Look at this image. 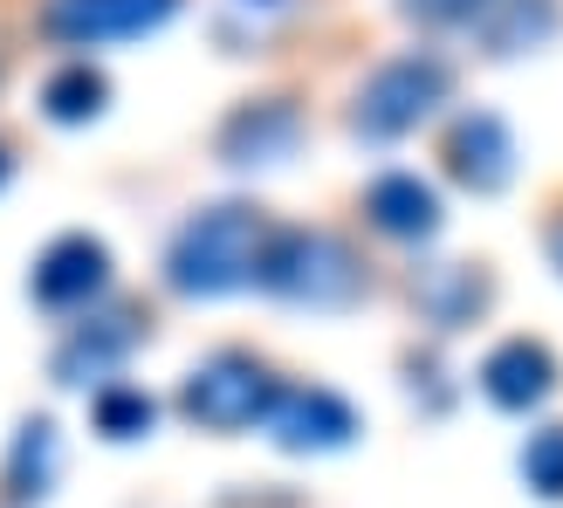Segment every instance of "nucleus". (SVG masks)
I'll return each mask as SVG.
<instances>
[{
    "mask_svg": "<svg viewBox=\"0 0 563 508\" xmlns=\"http://www.w3.org/2000/svg\"><path fill=\"white\" fill-rule=\"evenodd\" d=\"M173 14H179V0H42V27L69 48L152 35V27H165Z\"/></svg>",
    "mask_w": 563,
    "mask_h": 508,
    "instance_id": "423d86ee",
    "label": "nucleus"
},
{
    "mask_svg": "<svg viewBox=\"0 0 563 508\" xmlns=\"http://www.w3.org/2000/svg\"><path fill=\"white\" fill-rule=\"evenodd\" d=\"M27 289H35L42 309H82V302H97L110 289V247L97 234H55L42 254H35V275H27Z\"/></svg>",
    "mask_w": 563,
    "mask_h": 508,
    "instance_id": "0eeeda50",
    "label": "nucleus"
},
{
    "mask_svg": "<svg viewBox=\"0 0 563 508\" xmlns=\"http://www.w3.org/2000/svg\"><path fill=\"white\" fill-rule=\"evenodd\" d=\"M275 391H282V378L268 372L255 351H213V357H200L186 372L179 412L200 433H247V427H262V419H268Z\"/></svg>",
    "mask_w": 563,
    "mask_h": 508,
    "instance_id": "20e7f679",
    "label": "nucleus"
},
{
    "mask_svg": "<svg viewBox=\"0 0 563 508\" xmlns=\"http://www.w3.org/2000/svg\"><path fill=\"white\" fill-rule=\"evenodd\" d=\"M440 158L467 192H501L516 179V137H509V124H501L495 110H461V118L446 124Z\"/></svg>",
    "mask_w": 563,
    "mask_h": 508,
    "instance_id": "1a4fd4ad",
    "label": "nucleus"
},
{
    "mask_svg": "<svg viewBox=\"0 0 563 508\" xmlns=\"http://www.w3.org/2000/svg\"><path fill=\"white\" fill-rule=\"evenodd\" d=\"M262 433L282 454H336V446L357 440V406L336 399L330 385H282L268 419H262Z\"/></svg>",
    "mask_w": 563,
    "mask_h": 508,
    "instance_id": "39448f33",
    "label": "nucleus"
},
{
    "mask_svg": "<svg viewBox=\"0 0 563 508\" xmlns=\"http://www.w3.org/2000/svg\"><path fill=\"white\" fill-rule=\"evenodd\" d=\"M255 289H268L282 302H302V309H351L364 296V262L330 228H275L262 247Z\"/></svg>",
    "mask_w": 563,
    "mask_h": 508,
    "instance_id": "f03ea898",
    "label": "nucleus"
},
{
    "mask_svg": "<svg viewBox=\"0 0 563 508\" xmlns=\"http://www.w3.org/2000/svg\"><path fill=\"white\" fill-rule=\"evenodd\" d=\"M8 179H14V152H8V145H0V186H8Z\"/></svg>",
    "mask_w": 563,
    "mask_h": 508,
    "instance_id": "412c9836",
    "label": "nucleus"
},
{
    "mask_svg": "<svg viewBox=\"0 0 563 508\" xmlns=\"http://www.w3.org/2000/svg\"><path fill=\"white\" fill-rule=\"evenodd\" d=\"M55 467H63V440H55V419H21V433L0 461V508H35L55 488Z\"/></svg>",
    "mask_w": 563,
    "mask_h": 508,
    "instance_id": "4468645a",
    "label": "nucleus"
},
{
    "mask_svg": "<svg viewBox=\"0 0 563 508\" xmlns=\"http://www.w3.org/2000/svg\"><path fill=\"white\" fill-rule=\"evenodd\" d=\"M543 241H550V262H556V268H563V213H556V220H550V234H543Z\"/></svg>",
    "mask_w": 563,
    "mask_h": 508,
    "instance_id": "aec40b11",
    "label": "nucleus"
},
{
    "mask_svg": "<svg viewBox=\"0 0 563 508\" xmlns=\"http://www.w3.org/2000/svg\"><path fill=\"white\" fill-rule=\"evenodd\" d=\"M364 220H372L385 241H433L446 213H440V192L419 173H378L364 186Z\"/></svg>",
    "mask_w": 563,
    "mask_h": 508,
    "instance_id": "ddd939ff",
    "label": "nucleus"
},
{
    "mask_svg": "<svg viewBox=\"0 0 563 508\" xmlns=\"http://www.w3.org/2000/svg\"><path fill=\"white\" fill-rule=\"evenodd\" d=\"M495 0H399L406 21H427V27H461V21H482Z\"/></svg>",
    "mask_w": 563,
    "mask_h": 508,
    "instance_id": "6ab92c4d",
    "label": "nucleus"
},
{
    "mask_svg": "<svg viewBox=\"0 0 563 508\" xmlns=\"http://www.w3.org/2000/svg\"><path fill=\"white\" fill-rule=\"evenodd\" d=\"M446 97H454V63L433 55V48H406V55H391V63H378L372 76L357 82L351 131L391 145V137H406V131H419L427 118H440Z\"/></svg>",
    "mask_w": 563,
    "mask_h": 508,
    "instance_id": "7ed1b4c3",
    "label": "nucleus"
},
{
    "mask_svg": "<svg viewBox=\"0 0 563 508\" xmlns=\"http://www.w3.org/2000/svg\"><path fill=\"white\" fill-rule=\"evenodd\" d=\"M103 103H110V76L97 63H63L42 82V118L48 124H90V118H103Z\"/></svg>",
    "mask_w": 563,
    "mask_h": 508,
    "instance_id": "dca6fc26",
    "label": "nucleus"
},
{
    "mask_svg": "<svg viewBox=\"0 0 563 508\" xmlns=\"http://www.w3.org/2000/svg\"><path fill=\"white\" fill-rule=\"evenodd\" d=\"M268 213L247 207V200H220V207H200L186 220V228L173 234V247H165V281H173V296H234L255 281L262 268V247H268Z\"/></svg>",
    "mask_w": 563,
    "mask_h": 508,
    "instance_id": "f257e3e1",
    "label": "nucleus"
},
{
    "mask_svg": "<svg viewBox=\"0 0 563 508\" xmlns=\"http://www.w3.org/2000/svg\"><path fill=\"white\" fill-rule=\"evenodd\" d=\"M556 21H563L556 0H495L482 14V42L488 55H522V48H543L556 35Z\"/></svg>",
    "mask_w": 563,
    "mask_h": 508,
    "instance_id": "2eb2a0df",
    "label": "nucleus"
},
{
    "mask_svg": "<svg viewBox=\"0 0 563 508\" xmlns=\"http://www.w3.org/2000/svg\"><path fill=\"white\" fill-rule=\"evenodd\" d=\"M302 145V110L289 97H255L241 103L228 124H220V158L241 165V173H268V165H289Z\"/></svg>",
    "mask_w": 563,
    "mask_h": 508,
    "instance_id": "6e6552de",
    "label": "nucleus"
},
{
    "mask_svg": "<svg viewBox=\"0 0 563 508\" xmlns=\"http://www.w3.org/2000/svg\"><path fill=\"white\" fill-rule=\"evenodd\" d=\"M152 419H158V399L137 391V385H97L90 391V427L103 440H145Z\"/></svg>",
    "mask_w": 563,
    "mask_h": 508,
    "instance_id": "f3484780",
    "label": "nucleus"
},
{
    "mask_svg": "<svg viewBox=\"0 0 563 508\" xmlns=\"http://www.w3.org/2000/svg\"><path fill=\"white\" fill-rule=\"evenodd\" d=\"M145 336V323H137V309H118V317H90L76 323L63 344H55V385H90V378H110L118 364L131 357V344Z\"/></svg>",
    "mask_w": 563,
    "mask_h": 508,
    "instance_id": "9b49d317",
    "label": "nucleus"
},
{
    "mask_svg": "<svg viewBox=\"0 0 563 508\" xmlns=\"http://www.w3.org/2000/svg\"><path fill=\"white\" fill-rule=\"evenodd\" d=\"M488 302H495V281L482 262H433L412 275V309L433 330H467Z\"/></svg>",
    "mask_w": 563,
    "mask_h": 508,
    "instance_id": "f8f14e48",
    "label": "nucleus"
},
{
    "mask_svg": "<svg viewBox=\"0 0 563 508\" xmlns=\"http://www.w3.org/2000/svg\"><path fill=\"white\" fill-rule=\"evenodd\" d=\"M522 482H529V495L563 501V427H537L522 440Z\"/></svg>",
    "mask_w": 563,
    "mask_h": 508,
    "instance_id": "a211bd4d",
    "label": "nucleus"
},
{
    "mask_svg": "<svg viewBox=\"0 0 563 508\" xmlns=\"http://www.w3.org/2000/svg\"><path fill=\"white\" fill-rule=\"evenodd\" d=\"M556 391V351L543 336H501L482 357V399L501 412H537Z\"/></svg>",
    "mask_w": 563,
    "mask_h": 508,
    "instance_id": "9d476101",
    "label": "nucleus"
}]
</instances>
